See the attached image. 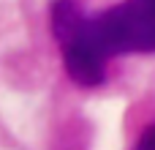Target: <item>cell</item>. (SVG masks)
<instances>
[{
    "instance_id": "1",
    "label": "cell",
    "mask_w": 155,
    "mask_h": 150,
    "mask_svg": "<svg viewBox=\"0 0 155 150\" xmlns=\"http://www.w3.org/2000/svg\"><path fill=\"white\" fill-rule=\"evenodd\" d=\"M49 30L68 77L95 87L114 55H155V0H123L98 14H87L76 0H52Z\"/></svg>"
},
{
    "instance_id": "2",
    "label": "cell",
    "mask_w": 155,
    "mask_h": 150,
    "mask_svg": "<svg viewBox=\"0 0 155 150\" xmlns=\"http://www.w3.org/2000/svg\"><path fill=\"white\" fill-rule=\"evenodd\" d=\"M134 150H155V123L142 131V137H139V142L134 145Z\"/></svg>"
}]
</instances>
